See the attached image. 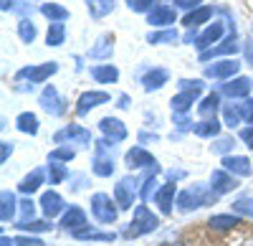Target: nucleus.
Returning <instances> with one entry per match:
<instances>
[{"label":"nucleus","instance_id":"6e6552de","mask_svg":"<svg viewBox=\"0 0 253 246\" xmlns=\"http://www.w3.org/2000/svg\"><path fill=\"white\" fill-rule=\"evenodd\" d=\"M61 229H66L69 234H76V231L89 229V221H86V213H84V208L71 206L66 213L61 216Z\"/></svg>","mask_w":253,"mask_h":246},{"label":"nucleus","instance_id":"f3484780","mask_svg":"<svg viewBox=\"0 0 253 246\" xmlns=\"http://www.w3.org/2000/svg\"><path fill=\"white\" fill-rule=\"evenodd\" d=\"M223 23H210L198 38H195V46L200 49V53L203 51H208V49H213V44H218L220 41V36H223Z\"/></svg>","mask_w":253,"mask_h":246},{"label":"nucleus","instance_id":"5701e85b","mask_svg":"<svg viewBox=\"0 0 253 246\" xmlns=\"http://www.w3.org/2000/svg\"><path fill=\"white\" fill-rule=\"evenodd\" d=\"M43 180H46V173L41 170V168H36V170H31L23 180H20V193H36L41 186H43Z\"/></svg>","mask_w":253,"mask_h":246},{"label":"nucleus","instance_id":"5fc2aeb1","mask_svg":"<svg viewBox=\"0 0 253 246\" xmlns=\"http://www.w3.org/2000/svg\"><path fill=\"white\" fill-rule=\"evenodd\" d=\"M175 3H177L180 8H185V10H193V8H200L203 0H175Z\"/></svg>","mask_w":253,"mask_h":246},{"label":"nucleus","instance_id":"393cba45","mask_svg":"<svg viewBox=\"0 0 253 246\" xmlns=\"http://www.w3.org/2000/svg\"><path fill=\"white\" fill-rule=\"evenodd\" d=\"M15 206H20V203L15 200V193H10V191H3V193H0V218H3L5 223L13 221Z\"/></svg>","mask_w":253,"mask_h":246},{"label":"nucleus","instance_id":"aec40b11","mask_svg":"<svg viewBox=\"0 0 253 246\" xmlns=\"http://www.w3.org/2000/svg\"><path fill=\"white\" fill-rule=\"evenodd\" d=\"M147 23L157 26V28L172 26V23H175V10H172L170 5H155V10L147 15Z\"/></svg>","mask_w":253,"mask_h":246},{"label":"nucleus","instance_id":"4be33fe9","mask_svg":"<svg viewBox=\"0 0 253 246\" xmlns=\"http://www.w3.org/2000/svg\"><path fill=\"white\" fill-rule=\"evenodd\" d=\"M175 183H167V186H162L157 193H155V203L160 206V211L165 216H170L172 213V200H175Z\"/></svg>","mask_w":253,"mask_h":246},{"label":"nucleus","instance_id":"13d9d810","mask_svg":"<svg viewBox=\"0 0 253 246\" xmlns=\"http://www.w3.org/2000/svg\"><path fill=\"white\" fill-rule=\"evenodd\" d=\"M119 107H122V109H124V107H129V97H126V94L119 97Z\"/></svg>","mask_w":253,"mask_h":246},{"label":"nucleus","instance_id":"4d7b16f0","mask_svg":"<svg viewBox=\"0 0 253 246\" xmlns=\"http://www.w3.org/2000/svg\"><path fill=\"white\" fill-rule=\"evenodd\" d=\"M246 56H248V61H251V66H253V41L246 46Z\"/></svg>","mask_w":253,"mask_h":246},{"label":"nucleus","instance_id":"4468645a","mask_svg":"<svg viewBox=\"0 0 253 246\" xmlns=\"http://www.w3.org/2000/svg\"><path fill=\"white\" fill-rule=\"evenodd\" d=\"M99 130L104 132V137H107L109 142H122L126 137V127L124 122H119L117 117H104L99 122Z\"/></svg>","mask_w":253,"mask_h":246},{"label":"nucleus","instance_id":"bb28decb","mask_svg":"<svg viewBox=\"0 0 253 246\" xmlns=\"http://www.w3.org/2000/svg\"><path fill=\"white\" fill-rule=\"evenodd\" d=\"M112 51H114V38L112 36H101L96 41V46H91L89 56L91 58H112Z\"/></svg>","mask_w":253,"mask_h":246},{"label":"nucleus","instance_id":"bf43d9fd","mask_svg":"<svg viewBox=\"0 0 253 246\" xmlns=\"http://www.w3.org/2000/svg\"><path fill=\"white\" fill-rule=\"evenodd\" d=\"M139 140H142V142H144V140H152V142H155V140H157V135H150V132H142V135H139Z\"/></svg>","mask_w":253,"mask_h":246},{"label":"nucleus","instance_id":"2f4dec72","mask_svg":"<svg viewBox=\"0 0 253 246\" xmlns=\"http://www.w3.org/2000/svg\"><path fill=\"white\" fill-rule=\"evenodd\" d=\"M218 107H220V97L213 92V94H208L203 101H200V107H198V112L205 117V119H213L215 117V112H218Z\"/></svg>","mask_w":253,"mask_h":246},{"label":"nucleus","instance_id":"b1692460","mask_svg":"<svg viewBox=\"0 0 253 246\" xmlns=\"http://www.w3.org/2000/svg\"><path fill=\"white\" fill-rule=\"evenodd\" d=\"M210 15H213V8H208V5H200V8H195V10H190L185 18H182V23L193 31V28H198L200 23H205V20H210Z\"/></svg>","mask_w":253,"mask_h":246},{"label":"nucleus","instance_id":"c85d7f7f","mask_svg":"<svg viewBox=\"0 0 253 246\" xmlns=\"http://www.w3.org/2000/svg\"><path fill=\"white\" fill-rule=\"evenodd\" d=\"M15 127L23 132V135H36L38 132V117L33 112H23L15 117Z\"/></svg>","mask_w":253,"mask_h":246},{"label":"nucleus","instance_id":"e433bc0d","mask_svg":"<svg viewBox=\"0 0 253 246\" xmlns=\"http://www.w3.org/2000/svg\"><path fill=\"white\" fill-rule=\"evenodd\" d=\"M233 213L253 218V196H241L233 200Z\"/></svg>","mask_w":253,"mask_h":246},{"label":"nucleus","instance_id":"7c9ffc66","mask_svg":"<svg viewBox=\"0 0 253 246\" xmlns=\"http://www.w3.org/2000/svg\"><path fill=\"white\" fill-rule=\"evenodd\" d=\"M198 137H218L220 135V122L213 117V119H203V122H198L195 125V130H193Z\"/></svg>","mask_w":253,"mask_h":246},{"label":"nucleus","instance_id":"412c9836","mask_svg":"<svg viewBox=\"0 0 253 246\" xmlns=\"http://www.w3.org/2000/svg\"><path fill=\"white\" fill-rule=\"evenodd\" d=\"M167 79H170L167 69H150L142 76V87H144V92H157L167 84Z\"/></svg>","mask_w":253,"mask_h":246},{"label":"nucleus","instance_id":"ea45409f","mask_svg":"<svg viewBox=\"0 0 253 246\" xmlns=\"http://www.w3.org/2000/svg\"><path fill=\"white\" fill-rule=\"evenodd\" d=\"M223 117H225V125L228 127H238L241 125V112H238V104H225L223 107Z\"/></svg>","mask_w":253,"mask_h":246},{"label":"nucleus","instance_id":"f8f14e48","mask_svg":"<svg viewBox=\"0 0 253 246\" xmlns=\"http://www.w3.org/2000/svg\"><path fill=\"white\" fill-rule=\"evenodd\" d=\"M210 188H213L218 196H223V193L236 191L238 180H236L233 173H228V170H213V175H210Z\"/></svg>","mask_w":253,"mask_h":246},{"label":"nucleus","instance_id":"a878e982","mask_svg":"<svg viewBox=\"0 0 253 246\" xmlns=\"http://www.w3.org/2000/svg\"><path fill=\"white\" fill-rule=\"evenodd\" d=\"M241 223V216L238 213H220V216H210L208 221V226H213L218 231H228V229H233Z\"/></svg>","mask_w":253,"mask_h":246},{"label":"nucleus","instance_id":"423d86ee","mask_svg":"<svg viewBox=\"0 0 253 246\" xmlns=\"http://www.w3.org/2000/svg\"><path fill=\"white\" fill-rule=\"evenodd\" d=\"M56 71H58V64L56 61H48V64H41V66H23L15 74V79H31V84H43Z\"/></svg>","mask_w":253,"mask_h":246},{"label":"nucleus","instance_id":"f704fd0d","mask_svg":"<svg viewBox=\"0 0 253 246\" xmlns=\"http://www.w3.org/2000/svg\"><path fill=\"white\" fill-rule=\"evenodd\" d=\"M48 180H51V186H58L61 180H66L69 178V170H66V165H61V162H56V160H48Z\"/></svg>","mask_w":253,"mask_h":246},{"label":"nucleus","instance_id":"9d476101","mask_svg":"<svg viewBox=\"0 0 253 246\" xmlns=\"http://www.w3.org/2000/svg\"><path fill=\"white\" fill-rule=\"evenodd\" d=\"M107 101H109V94L107 92H84L79 97V101H76V114L84 117V114H89L94 107L107 104Z\"/></svg>","mask_w":253,"mask_h":246},{"label":"nucleus","instance_id":"a19ab883","mask_svg":"<svg viewBox=\"0 0 253 246\" xmlns=\"http://www.w3.org/2000/svg\"><path fill=\"white\" fill-rule=\"evenodd\" d=\"M20 231H33V234H41V231H51V223L48 221H20L18 223Z\"/></svg>","mask_w":253,"mask_h":246},{"label":"nucleus","instance_id":"c9c22d12","mask_svg":"<svg viewBox=\"0 0 253 246\" xmlns=\"http://www.w3.org/2000/svg\"><path fill=\"white\" fill-rule=\"evenodd\" d=\"M63 41H66V28H63V23H51L48 33H46V44L48 46H61Z\"/></svg>","mask_w":253,"mask_h":246},{"label":"nucleus","instance_id":"79ce46f5","mask_svg":"<svg viewBox=\"0 0 253 246\" xmlns=\"http://www.w3.org/2000/svg\"><path fill=\"white\" fill-rule=\"evenodd\" d=\"M74 157H76V150H71V148H56L48 155V160H56V162H71Z\"/></svg>","mask_w":253,"mask_h":246},{"label":"nucleus","instance_id":"6e6d98bb","mask_svg":"<svg viewBox=\"0 0 253 246\" xmlns=\"http://www.w3.org/2000/svg\"><path fill=\"white\" fill-rule=\"evenodd\" d=\"M0 8H3V10H13V8H15V0H3V3H0Z\"/></svg>","mask_w":253,"mask_h":246},{"label":"nucleus","instance_id":"49530a36","mask_svg":"<svg viewBox=\"0 0 253 246\" xmlns=\"http://www.w3.org/2000/svg\"><path fill=\"white\" fill-rule=\"evenodd\" d=\"M20 213H23V221H33V216H36V203H33L31 198L20 200Z\"/></svg>","mask_w":253,"mask_h":246},{"label":"nucleus","instance_id":"09e8293b","mask_svg":"<svg viewBox=\"0 0 253 246\" xmlns=\"http://www.w3.org/2000/svg\"><path fill=\"white\" fill-rule=\"evenodd\" d=\"M203 87H205L203 79H182V81H180V89H182V92H185V89H198V92H200Z\"/></svg>","mask_w":253,"mask_h":246},{"label":"nucleus","instance_id":"1a4fd4ad","mask_svg":"<svg viewBox=\"0 0 253 246\" xmlns=\"http://www.w3.org/2000/svg\"><path fill=\"white\" fill-rule=\"evenodd\" d=\"M38 101H41V107H43L48 114H53V117L66 112V107H63V101H61V94H58V89L53 84H48L43 92H41V99Z\"/></svg>","mask_w":253,"mask_h":246},{"label":"nucleus","instance_id":"473e14b6","mask_svg":"<svg viewBox=\"0 0 253 246\" xmlns=\"http://www.w3.org/2000/svg\"><path fill=\"white\" fill-rule=\"evenodd\" d=\"M86 8L91 18H104L114 10V0H86Z\"/></svg>","mask_w":253,"mask_h":246},{"label":"nucleus","instance_id":"c03bdc74","mask_svg":"<svg viewBox=\"0 0 253 246\" xmlns=\"http://www.w3.org/2000/svg\"><path fill=\"white\" fill-rule=\"evenodd\" d=\"M155 186H157V180H155V175H150V178H147L144 180V186H142V191H139V198L147 203V200H150L157 191H155Z\"/></svg>","mask_w":253,"mask_h":246},{"label":"nucleus","instance_id":"20e7f679","mask_svg":"<svg viewBox=\"0 0 253 246\" xmlns=\"http://www.w3.org/2000/svg\"><path fill=\"white\" fill-rule=\"evenodd\" d=\"M114 200H117L119 211H132L134 200H137V180L129 178V175L122 178L114 186Z\"/></svg>","mask_w":253,"mask_h":246},{"label":"nucleus","instance_id":"2eb2a0df","mask_svg":"<svg viewBox=\"0 0 253 246\" xmlns=\"http://www.w3.org/2000/svg\"><path fill=\"white\" fill-rule=\"evenodd\" d=\"M220 92H223L225 97H230V99H246L248 92H251V79H246V76H236V79L225 81V84L220 87Z\"/></svg>","mask_w":253,"mask_h":246},{"label":"nucleus","instance_id":"864d4df0","mask_svg":"<svg viewBox=\"0 0 253 246\" xmlns=\"http://www.w3.org/2000/svg\"><path fill=\"white\" fill-rule=\"evenodd\" d=\"M175 125H177V130H195V125H193V122H190V119H185V117H175Z\"/></svg>","mask_w":253,"mask_h":246},{"label":"nucleus","instance_id":"3c124183","mask_svg":"<svg viewBox=\"0 0 253 246\" xmlns=\"http://www.w3.org/2000/svg\"><path fill=\"white\" fill-rule=\"evenodd\" d=\"M241 140H243L246 145L253 150V125H251V127H246V130H241Z\"/></svg>","mask_w":253,"mask_h":246},{"label":"nucleus","instance_id":"c756f323","mask_svg":"<svg viewBox=\"0 0 253 246\" xmlns=\"http://www.w3.org/2000/svg\"><path fill=\"white\" fill-rule=\"evenodd\" d=\"M41 13H43L51 23H63V20L69 18V10L58 5V3H43V8H41Z\"/></svg>","mask_w":253,"mask_h":246},{"label":"nucleus","instance_id":"39448f33","mask_svg":"<svg viewBox=\"0 0 253 246\" xmlns=\"http://www.w3.org/2000/svg\"><path fill=\"white\" fill-rule=\"evenodd\" d=\"M124 160H126V165L134 168V170H139V168L150 170V173H157V170H160V168H157V160L152 157V152H147V150L139 148V145L132 148V150H126Z\"/></svg>","mask_w":253,"mask_h":246},{"label":"nucleus","instance_id":"a211bd4d","mask_svg":"<svg viewBox=\"0 0 253 246\" xmlns=\"http://www.w3.org/2000/svg\"><path fill=\"white\" fill-rule=\"evenodd\" d=\"M241 51L238 46V41H236V33H230L225 41H220V46H213V49H208L200 53V61H208V58H215V56H225V53H236Z\"/></svg>","mask_w":253,"mask_h":246},{"label":"nucleus","instance_id":"37998d69","mask_svg":"<svg viewBox=\"0 0 253 246\" xmlns=\"http://www.w3.org/2000/svg\"><path fill=\"white\" fill-rule=\"evenodd\" d=\"M152 3L155 0H126V8L134 10V13H152L155 10Z\"/></svg>","mask_w":253,"mask_h":246},{"label":"nucleus","instance_id":"603ef678","mask_svg":"<svg viewBox=\"0 0 253 246\" xmlns=\"http://www.w3.org/2000/svg\"><path fill=\"white\" fill-rule=\"evenodd\" d=\"M10 152H13V142H0V160H8L10 157Z\"/></svg>","mask_w":253,"mask_h":246},{"label":"nucleus","instance_id":"9b49d317","mask_svg":"<svg viewBox=\"0 0 253 246\" xmlns=\"http://www.w3.org/2000/svg\"><path fill=\"white\" fill-rule=\"evenodd\" d=\"M41 211H43V216L46 218H56V216H61V213H66L63 208H66V203H63V198L56 193V191H48V193H43L41 196Z\"/></svg>","mask_w":253,"mask_h":246},{"label":"nucleus","instance_id":"0eeeda50","mask_svg":"<svg viewBox=\"0 0 253 246\" xmlns=\"http://www.w3.org/2000/svg\"><path fill=\"white\" fill-rule=\"evenodd\" d=\"M238 71H241V61H236V58H223L213 66H205L208 79H220V81H230Z\"/></svg>","mask_w":253,"mask_h":246},{"label":"nucleus","instance_id":"4c0bfd02","mask_svg":"<svg viewBox=\"0 0 253 246\" xmlns=\"http://www.w3.org/2000/svg\"><path fill=\"white\" fill-rule=\"evenodd\" d=\"M74 239H91V241H114L117 239V234H104V231H91V229H84V231H76V234H71Z\"/></svg>","mask_w":253,"mask_h":246},{"label":"nucleus","instance_id":"72a5a7b5","mask_svg":"<svg viewBox=\"0 0 253 246\" xmlns=\"http://www.w3.org/2000/svg\"><path fill=\"white\" fill-rule=\"evenodd\" d=\"M18 36H20V41H23V44H33V41H36L38 31H36V26H33L31 18H20V20H18Z\"/></svg>","mask_w":253,"mask_h":246},{"label":"nucleus","instance_id":"cd10ccee","mask_svg":"<svg viewBox=\"0 0 253 246\" xmlns=\"http://www.w3.org/2000/svg\"><path fill=\"white\" fill-rule=\"evenodd\" d=\"M91 76L99 81V84H114V81L119 79V71L112 64H104V66H94L91 69Z\"/></svg>","mask_w":253,"mask_h":246},{"label":"nucleus","instance_id":"052dcab7","mask_svg":"<svg viewBox=\"0 0 253 246\" xmlns=\"http://www.w3.org/2000/svg\"><path fill=\"white\" fill-rule=\"evenodd\" d=\"M0 244H3V246H13V244H15V239H8V236H3V239H0Z\"/></svg>","mask_w":253,"mask_h":246},{"label":"nucleus","instance_id":"f257e3e1","mask_svg":"<svg viewBox=\"0 0 253 246\" xmlns=\"http://www.w3.org/2000/svg\"><path fill=\"white\" fill-rule=\"evenodd\" d=\"M218 200V193L213 188L195 183V186L185 188L182 193H177V208L180 211H193V208H203V206H213Z\"/></svg>","mask_w":253,"mask_h":246},{"label":"nucleus","instance_id":"8fccbe9b","mask_svg":"<svg viewBox=\"0 0 253 246\" xmlns=\"http://www.w3.org/2000/svg\"><path fill=\"white\" fill-rule=\"evenodd\" d=\"M15 244H18V246H43V244H41L38 239H33V236H18Z\"/></svg>","mask_w":253,"mask_h":246},{"label":"nucleus","instance_id":"f03ea898","mask_svg":"<svg viewBox=\"0 0 253 246\" xmlns=\"http://www.w3.org/2000/svg\"><path fill=\"white\" fill-rule=\"evenodd\" d=\"M160 229V218L147 208V206H134V218L129 223V229H124L122 236L124 239H137V236H147Z\"/></svg>","mask_w":253,"mask_h":246},{"label":"nucleus","instance_id":"dca6fc26","mask_svg":"<svg viewBox=\"0 0 253 246\" xmlns=\"http://www.w3.org/2000/svg\"><path fill=\"white\" fill-rule=\"evenodd\" d=\"M63 140H71V142H76V145H89V142H91V132L79 127V125H71V127H66V130H61V132L53 135V142H63Z\"/></svg>","mask_w":253,"mask_h":246},{"label":"nucleus","instance_id":"7ed1b4c3","mask_svg":"<svg viewBox=\"0 0 253 246\" xmlns=\"http://www.w3.org/2000/svg\"><path fill=\"white\" fill-rule=\"evenodd\" d=\"M91 216L99 223H114L119 216V206L117 200H112L107 193H94L91 196Z\"/></svg>","mask_w":253,"mask_h":246},{"label":"nucleus","instance_id":"ddd939ff","mask_svg":"<svg viewBox=\"0 0 253 246\" xmlns=\"http://www.w3.org/2000/svg\"><path fill=\"white\" fill-rule=\"evenodd\" d=\"M223 170L233 173V175H241V178H248L253 173V162L243 155H225L223 157Z\"/></svg>","mask_w":253,"mask_h":246},{"label":"nucleus","instance_id":"6ab92c4d","mask_svg":"<svg viewBox=\"0 0 253 246\" xmlns=\"http://www.w3.org/2000/svg\"><path fill=\"white\" fill-rule=\"evenodd\" d=\"M198 94H200L198 89H185V92L175 94L172 101H170L172 112H175V114H185V112H190V109H193V104H195V99H198Z\"/></svg>","mask_w":253,"mask_h":246},{"label":"nucleus","instance_id":"58836bf2","mask_svg":"<svg viewBox=\"0 0 253 246\" xmlns=\"http://www.w3.org/2000/svg\"><path fill=\"white\" fill-rule=\"evenodd\" d=\"M180 36H177V31L175 28H167V31H160V33H150L147 36V41L150 44H175Z\"/></svg>","mask_w":253,"mask_h":246},{"label":"nucleus","instance_id":"a18cd8bd","mask_svg":"<svg viewBox=\"0 0 253 246\" xmlns=\"http://www.w3.org/2000/svg\"><path fill=\"white\" fill-rule=\"evenodd\" d=\"M238 112H241V117L248 122V125H253V99H243L238 104Z\"/></svg>","mask_w":253,"mask_h":246},{"label":"nucleus","instance_id":"de8ad7c7","mask_svg":"<svg viewBox=\"0 0 253 246\" xmlns=\"http://www.w3.org/2000/svg\"><path fill=\"white\" fill-rule=\"evenodd\" d=\"M233 145H236V142H233V137H223V140H218L215 145H213V150L225 155V152H230V150H233Z\"/></svg>","mask_w":253,"mask_h":246}]
</instances>
